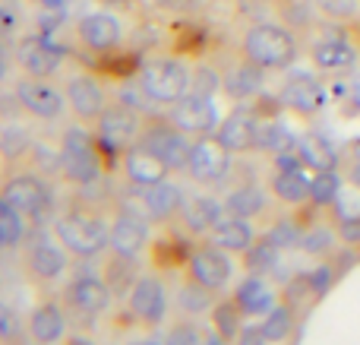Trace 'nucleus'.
Returning a JSON list of instances; mask_svg holds the SVG:
<instances>
[{
	"label": "nucleus",
	"mask_w": 360,
	"mask_h": 345,
	"mask_svg": "<svg viewBox=\"0 0 360 345\" xmlns=\"http://www.w3.org/2000/svg\"><path fill=\"white\" fill-rule=\"evenodd\" d=\"M165 345H205V336L193 320H177L165 336Z\"/></svg>",
	"instance_id": "43"
},
{
	"label": "nucleus",
	"mask_w": 360,
	"mask_h": 345,
	"mask_svg": "<svg viewBox=\"0 0 360 345\" xmlns=\"http://www.w3.org/2000/svg\"><path fill=\"white\" fill-rule=\"evenodd\" d=\"M234 301L240 304L243 317H266L281 298H278L275 285L269 282L266 276H253V272H247V279L234 289Z\"/></svg>",
	"instance_id": "28"
},
{
	"label": "nucleus",
	"mask_w": 360,
	"mask_h": 345,
	"mask_svg": "<svg viewBox=\"0 0 360 345\" xmlns=\"http://www.w3.org/2000/svg\"><path fill=\"white\" fill-rule=\"evenodd\" d=\"M262 82H266V70L256 67L253 61L237 51L231 61L221 63V92L228 95L231 101H253L262 95Z\"/></svg>",
	"instance_id": "20"
},
{
	"label": "nucleus",
	"mask_w": 360,
	"mask_h": 345,
	"mask_svg": "<svg viewBox=\"0 0 360 345\" xmlns=\"http://www.w3.org/2000/svg\"><path fill=\"white\" fill-rule=\"evenodd\" d=\"M190 92L215 99V95L221 92V67H215V63H209V61H199L196 67H193V89Z\"/></svg>",
	"instance_id": "42"
},
{
	"label": "nucleus",
	"mask_w": 360,
	"mask_h": 345,
	"mask_svg": "<svg viewBox=\"0 0 360 345\" xmlns=\"http://www.w3.org/2000/svg\"><path fill=\"white\" fill-rule=\"evenodd\" d=\"M127 317L143 330H155L168 317V289L158 272H143L133 291L127 295Z\"/></svg>",
	"instance_id": "10"
},
{
	"label": "nucleus",
	"mask_w": 360,
	"mask_h": 345,
	"mask_svg": "<svg viewBox=\"0 0 360 345\" xmlns=\"http://www.w3.org/2000/svg\"><path fill=\"white\" fill-rule=\"evenodd\" d=\"M269 190L259 187V184H237L234 190H228V196H224V213L228 215H237V219H259V215H266L269 209Z\"/></svg>",
	"instance_id": "32"
},
{
	"label": "nucleus",
	"mask_w": 360,
	"mask_h": 345,
	"mask_svg": "<svg viewBox=\"0 0 360 345\" xmlns=\"http://www.w3.org/2000/svg\"><path fill=\"white\" fill-rule=\"evenodd\" d=\"M16 67L22 76H35V80H54L57 70L63 63V54L41 35H25L16 42Z\"/></svg>",
	"instance_id": "21"
},
{
	"label": "nucleus",
	"mask_w": 360,
	"mask_h": 345,
	"mask_svg": "<svg viewBox=\"0 0 360 345\" xmlns=\"http://www.w3.org/2000/svg\"><path fill=\"white\" fill-rule=\"evenodd\" d=\"M73 38L82 51L89 54H111L124 44L127 29L120 23V16L108 10H92V13H82L73 25Z\"/></svg>",
	"instance_id": "11"
},
{
	"label": "nucleus",
	"mask_w": 360,
	"mask_h": 345,
	"mask_svg": "<svg viewBox=\"0 0 360 345\" xmlns=\"http://www.w3.org/2000/svg\"><path fill=\"white\" fill-rule=\"evenodd\" d=\"M278 105L288 108V111H294V114H300V118H313V114L323 111V105H326V89L316 76L291 73L278 92Z\"/></svg>",
	"instance_id": "24"
},
{
	"label": "nucleus",
	"mask_w": 360,
	"mask_h": 345,
	"mask_svg": "<svg viewBox=\"0 0 360 345\" xmlns=\"http://www.w3.org/2000/svg\"><path fill=\"white\" fill-rule=\"evenodd\" d=\"M136 143H143L158 158H165L171 165V171H186L193 143L186 139V133L180 127H174V120L168 114L165 118H143V130H139Z\"/></svg>",
	"instance_id": "9"
},
{
	"label": "nucleus",
	"mask_w": 360,
	"mask_h": 345,
	"mask_svg": "<svg viewBox=\"0 0 360 345\" xmlns=\"http://www.w3.org/2000/svg\"><path fill=\"white\" fill-rule=\"evenodd\" d=\"M193 89V70L174 54H155L139 63V92L155 105L171 108Z\"/></svg>",
	"instance_id": "4"
},
{
	"label": "nucleus",
	"mask_w": 360,
	"mask_h": 345,
	"mask_svg": "<svg viewBox=\"0 0 360 345\" xmlns=\"http://www.w3.org/2000/svg\"><path fill=\"white\" fill-rule=\"evenodd\" d=\"M120 168H124L127 184H133V187H152V184L168 181V175H174L171 165L165 158H158L152 149H146L143 143H133L120 156Z\"/></svg>",
	"instance_id": "25"
},
{
	"label": "nucleus",
	"mask_w": 360,
	"mask_h": 345,
	"mask_svg": "<svg viewBox=\"0 0 360 345\" xmlns=\"http://www.w3.org/2000/svg\"><path fill=\"white\" fill-rule=\"evenodd\" d=\"M95 137L101 139L108 156H124L133 143L139 139L143 130V118L136 114V108L127 101H108V108L101 111V118L95 120Z\"/></svg>",
	"instance_id": "8"
},
{
	"label": "nucleus",
	"mask_w": 360,
	"mask_h": 345,
	"mask_svg": "<svg viewBox=\"0 0 360 345\" xmlns=\"http://www.w3.org/2000/svg\"><path fill=\"white\" fill-rule=\"evenodd\" d=\"M13 25H16V19H13V13L6 10L4 4H0V35H10Z\"/></svg>",
	"instance_id": "47"
},
{
	"label": "nucleus",
	"mask_w": 360,
	"mask_h": 345,
	"mask_svg": "<svg viewBox=\"0 0 360 345\" xmlns=\"http://www.w3.org/2000/svg\"><path fill=\"white\" fill-rule=\"evenodd\" d=\"M294 327H297V317H294V308L288 301H278L259 323V330H262V336H266L269 345L288 342L291 333H294Z\"/></svg>",
	"instance_id": "35"
},
{
	"label": "nucleus",
	"mask_w": 360,
	"mask_h": 345,
	"mask_svg": "<svg viewBox=\"0 0 360 345\" xmlns=\"http://www.w3.org/2000/svg\"><path fill=\"white\" fill-rule=\"evenodd\" d=\"M278 251H281V247L275 244V241H269L266 234H259V238H256V244L250 247L247 253H240V257H243V270L253 272V276H269V272L275 270V263H278Z\"/></svg>",
	"instance_id": "38"
},
{
	"label": "nucleus",
	"mask_w": 360,
	"mask_h": 345,
	"mask_svg": "<svg viewBox=\"0 0 360 345\" xmlns=\"http://www.w3.org/2000/svg\"><path fill=\"white\" fill-rule=\"evenodd\" d=\"M101 4H130V0H101Z\"/></svg>",
	"instance_id": "54"
},
{
	"label": "nucleus",
	"mask_w": 360,
	"mask_h": 345,
	"mask_svg": "<svg viewBox=\"0 0 360 345\" xmlns=\"http://www.w3.org/2000/svg\"><path fill=\"white\" fill-rule=\"evenodd\" d=\"M16 101L38 120H57L67 111V92L57 89L51 80H35V76H19L13 86Z\"/></svg>",
	"instance_id": "15"
},
{
	"label": "nucleus",
	"mask_w": 360,
	"mask_h": 345,
	"mask_svg": "<svg viewBox=\"0 0 360 345\" xmlns=\"http://www.w3.org/2000/svg\"><path fill=\"white\" fill-rule=\"evenodd\" d=\"M209 317H212V330H215V336H221V339H228V342H237V336L243 333V310H240V304L234 301V295L231 298H218L215 301V308L209 310Z\"/></svg>",
	"instance_id": "33"
},
{
	"label": "nucleus",
	"mask_w": 360,
	"mask_h": 345,
	"mask_svg": "<svg viewBox=\"0 0 360 345\" xmlns=\"http://www.w3.org/2000/svg\"><path fill=\"white\" fill-rule=\"evenodd\" d=\"M215 301H218V291L205 289V285H199L196 279L184 276V285L177 289V304H180L184 314H190V317L193 314H205V310L215 308Z\"/></svg>",
	"instance_id": "37"
},
{
	"label": "nucleus",
	"mask_w": 360,
	"mask_h": 345,
	"mask_svg": "<svg viewBox=\"0 0 360 345\" xmlns=\"http://www.w3.org/2000/svg\"><path fill=\"white\" fill-rule=\"evenodd\" d=\"M25 336L32 345H54L67 336V308L63 301L44 298L25 317Z\"/></svg>",
	"instance_id": "23"
},
{
	"label": "nucleus",
	"mask_w": 360,
	"mask_h": 345,
	"mask_svg": "<svg viewBox=\"0 0 360 345\" xmlns=\"http://www.w3.org/2000/svg\"><path fill=\"white\" fill-rule=\"evenodd\" d=\"M338 171H342V177L351 184V187L360 190V158H345L342 156V165H338Z\"/></svg>",
	"instance_id": "46"
},
{
	"label": "nucleus",
	"mask_w": 360,
	"mask_h": 345,
	"mask_svg": "<svg viewBox=\"0 0 360 345\" xmlns=\"http://www.w3.org/2000/svg\"><path fill=\"white\" fill-rule=\"evenodd\" d=\"M63 4H67V0H38V6H44V10H60Z\"/></svg>",
	"instance_id": "50"
},
{
	"label": "nucleus",
	"mask_w": 360,
	"mask_h": 345,
	"mask_svg": "<svg viewBox=\"0 0 360 345\" xmlns=\"http://www.w3.org/2000/svg\"><path fill=\"white\" fill-rule=\"evenodd\" d=\"M6 73H10V63H6V57L0 54V80H6Z\"/></svg>",
	"instance_id": "52"
},
{
	"label": "nucleus",
	"mask_w": 360,
	"mask_h": 345,
	"mask_svg": "<svg viewBox=\"0 0 360 345\" xmlns=\"http://www.w3.org/2000/svg\"><path fill=\"white\" fill-rule=\"evenodd\" d=\"M184 190L171 181H162V184H152V187H133L130 184V194L120 196L117 206L120 209H133V213L146 215L149 222H174L184 209Z\"/></svg>",
	"instance_id": "7"
},
{
	"label": "nucleus",
	"mask_w": 360,
	"mask_h": 345,
	"mask_svg": "<svg viewBox=\"0 0 360 345\" xmlns=\"http://www.w3.org/2000/svg\"><path fill=\"white\" fill-rule=\"evenodd\" d=\"M22 4H38V0H22Z\"/></svg>",
	"instance_id": "57"
},
{
	"label": "nucleus",
	"mask_w": 360,
	"mask_h": 345,
	"mask_svg": "<svg viewBox=\"0 0 360 345\" xmlns=\"http://www.w3.org/2000/svg\"><path fill=\"white\" fill-rule=\"evenodd\" d=\"M152 244V232H149V219L133 209H120L111 222V238H108V251L114 253H127V257H139L146 247Z\"/></svg>",
	"instance_id": "22"
},
{
	"label": "nucleus",
	"mask_w": 360,
	"mask_h": 345,
	"mask_svg": "<svg viewBox=\"0 0 360 345\" xmlns=\"http://www.w3.org/2000/svg\"><path fill=\"white\" fill-rule=\"evenodd\" d=\"M70 266V251L57 241V234H35L25 238L22 247V272L32 285H51L67 272Z\"/></svg>",
	"instance_id": "6"
},
{
	"label": "nucleus",
	"mask_w": 360,
	"mask_h": 345,
	"mask_svg": "<svg viewBox=\"0 0 360 345\" xmlns=\"http://www.w3.org/2000/svg\"><path fill=\"white\" fill-rule=\"evenodd\" d=\"M60 301H63V308H67V314L82 317V320H95V317H101L108 308H111L114 295L101 276L82 272V276H73L67 285H63Z\"/></svg>",
	"instance_id": "12"
},
{
	"label": "nucleus",
	"mask_w": 360,
	"mask_h": 345,
	"mask_svg": "<svg viewBox=\"0 0 360 345\" xmlns=\"http://www.w3.org/2000/svg\"><path fill=\"white\" fill-rule=\"evenodd\" d=\"M54 234H57V241L70 251V257L92 260V257H98L101 251H108L111 225L105 222L101 209L82 206V203L73 200L54 219Z\"/></svg>",
	"instance_id": "3"
},
{
	"label": "nucleus",
	"mask_w": 360,
	"mask_h": 345,
	"mask_svg": "<svg viewBox=\"0 0 360 345\" xmlns=\"http://www.w3.org/2000/svg\"><path fill=\"white\" fill-rule=\"evenodd\" d=\"M259 127H262V114L256 111L253 101H247V105H237L234 111L218 124L215 137L221 139L234 156H243V152L259 149Z\"/></svg>",
	"instance_id": "17"
},
{
	"label": "nucleus",
	"mask_w": 360,
	"mask_h": 345,
	"mask_svg": "<svg viewBox=\"0 0 360 345\" xmlns=\"http://www.w3.org/2000/svg\"><path fill=\"white\" fill-rule=\"evenodd\" d=\"M63 92H67V105L73 111V118L79 124H95L101 118V111L108 108V92L105 82L95 73H76L63 82Z\"/></svg>",
	"instance_id": "18"
},
{
	"label": "nucleus",
	"mask_w": 360,
	"mask_h": 345,
	"mask_svg": "<svg viewBox=\"0 0 360 345\" xmlns=\"http://www.w3.org/2000/svg\"><path fill=\"white\" fill-rule=\"evenodd\" d=\"M310 63L316 73L323 76H345L357 67L360 61V44L348 35V29H338L335 35H319L310 44Z\"/></svg>",
	"instance_id": "13"
},
{
	"label": "nucleus",
	"mask_w": 360,
	"mask_h": 345,
	"mask_svg": "<svg viewBox=\"0 0 360 345\" xmlns=\"http://www.w3.org/2000/svg\"><path fill=\"white\" fill-rule=\"evenodd\" d=\"M168 118L174 120V127L186 133V137H205V133H215L218 130V108L215 99L209 95H199V92H186L180 101L168 108Z\"/></svg>",
	"instance_id": "19"
},
{
	"label": "nucleus",
	"mask_w": 360,
	"mask_h": 345,
	"mask_svg": "<svg viewBox=\"0 0 360 345\" xmlns=\"http://www.w3.org/2000/svg\"><path fill=\"white\" fill-rule=\"evenodd\" d=\"M345 158H360V137L345 146Z\"/></svg>",
	"instance_id": "49"
},
{
	"label": "nucleus",
	"mask_w": 360,
	"mask_h": 345,
	"mask_svg": "<svg viewBox=\"0 0 360 345\" xmlns=\"http://www.w3.org/2000/svg\"><path fill=\"white\" fill-rule=\"evenodd\" d=\"M205 345H234V342H228V339H221V336H205Z\"/></svg>",
	"instance_id": "51"
},
{
	"label": "nucleus",
	"mask_w": 360,
	"mask_h": 345,
	"mask_svg": "<svg viewBox=\"0 0 360 345\" xmlns=\"http://www.w3.org/2000/svg\"><path fill=\"white\" fill-rule=\"evenodd\" d=\"M313 13L335 29H351L360 23V0H310Z\"/></svg>",
	"instance_id": "34"
},
{
	"label": "nucleus",
	"mask_w": 360,
	"mask_h": 345,
	"mask_svg": "<svg viewBox=\"0 0 360 345\" xmlns=\"http://www.w3.org/2000/svg\"><path fill=\"white\" fill-rule=\"evenodd\" d=\"M35 149L32 146V133L25 127H19V120H10V124L0 127V158L4 162H22L29 152Z\"/></svg>",
	"instance_id": "36"
},
{
	"label": "nucleus",
	"mask_w": 360,
	"mask_h": 345,
	"mask_svg": "<svg viewBox=\"0 0 360 345\" xmlns=\"http://www.w3.org/2000/svg\"><path fill=\"white\" fill-rule=\"evenodd\" d=\"M60 168L57 175L63 181L76 184V187H86V184H95L105 177V171L114 168L111 156L105 152L101 139L95 137V127L86 130V127H67L60 133Z\"/></svg>",
	"instance_id": "2"
},
{
	"label": "nucleus",
	"mask_w": 360,
	"mask_h": 345,
	"mask_svg": "<svg viewBox=\"0 0 360 345\" xmlns=\"http://www.w3.org/2000/svg\"><path fill=\"white\" fill-rule=\"evenodd\" d=\"M231 156L234 152L215 137V133H205V137L193 139L190 149V162H186V175L196 184H221L231 175Z\"/></svg>",
	"instance_id": "14"
},
{
	"label": "nucleus",
	"mask_w": 360,
	"mask_h": 345,
	"mask_svg": "<svg viewBox=\"0 0 360 345\" xmlns=\"http://www.w3.org/2000/svg\"><path fill=\"white\" fill-rule=\"evenodd\" d=\"M247 61H253L256 67H262L266 73H281V70H291L300 57V38L291 25L281 23H253L243 29L240 44H237Z\"/></svg>",
	"instance_id": "1"
},
{
	"label": "nucleus",
	"mask_w": 360,
	"mask_h": 345,
	"mask_svg": "<svg viewBox=\"0 0 360 345\" xmlns=\"http://www.w3.org/2000/svg\"><path fill=\"white\" fill-rule=\"evenodd\" d=\"M143 270H139V257H127V253H108L101 263V279L108 282L114 301H127V295L133 291V285L139 282Z\"/></svg>",
	"instance_id": "30"
},
{
	"label": "nucleus",
	"mask_w": 360,
	"mask_h": 345,
	"mask_svg": "<svg viewBox=\"0 0 360 345\" xmlns=\"http://www.w3.org/2000/svg\"><path fill=\"white\" fill-rule=\"evenodd\" d=\"M0 196L25 219H38L51 203V187L38 171L29 168H6L0 175Z\"/></svg>",
	"instance_id": "5"
},
{
	"label": "nucleus",
	"mask_w": 360,
	"mask_h": 345,
	"mask_svg": "<svg viewBox=\"0 0 360 345\" xmlns=\"http://www.w3.org/2000/svg\"><path fill=\"white\" fill-rule=\"evenodd\" d=\"M127 345H165V342H155V339H133V342H127Z\"/></svg>",
	"instance_id": "53"
},
{
	"label": "nucleus",
	"mask_w": 360,
	"mask_h": 345,
	"mask_svg": "<svg viewBox=\"0 0 360 345\" xmlns=\"http://www.w3.org/2000/svg\"><path fill=\"white\" fill-rule=\"evenodd\" d=\"M19 336H22V327H19L16 310L0 301V345H19Z\"/></svg>",
	"instance_id": "44"
},
{
	"label": "nucleus",
	"mask_w": 360,
	"mask_h": 345,
	"mask_svg": "<svg viewBox=\"0 0 360 345\" xmlns=\"http://www.w3.org/2000/svg\"><path fill=\"white\" fill-rule=\"evenodd\" d=\"M177 4H196V0H177Z\"/></svg>",
	"instance_id": "56"
},
{
	"label": "nucleus",
	"mask_w": 360,
	"mask_h": 345,
	"mask_svg": "<svg viewBox=\"0 0 360 345\" xmlns=\"http://www.w3.org/2000/svg\"><path fill=\"white\" fill-rule=\"evenodd\" d=\"M231 272H234V263H231L228 251H221V247L212 244V241L193 244V253H190V260H186L184 276L196 279L199 285H205V289H212V291H221V289H228Z\"/></svg>",
	"instance_id": "16"
},
{
	"label": "nucleus",
	"mask_w": 360,
	"mask_h": 345,
	"mask_svg": "<svg viewBox=\"0 0 360 345\" xmlns=\"http://www.w3.org/2000/svg\"><path fill=\"white\" fill-rule=\"evenodd\" d=\"M316 175V168L304 165V168H275V175L269 177V194L275 203L288 209H300L310 203V181Z\"/></svg>",
	"instance_id": "26"
},
{
	"label": "nucleus",
	"mask_w": 360,
	"mask_h": 345,
	"mask_svg": "<svg viewBox=\"0 0 360 345\" xmlns=\"http://www.w3.org/2000/svg\"><path fill=\"white\" fill-rule=\"evenodd\" d=\"M186 238L193 234H168L165 232L162 238H155L149 244V257H152V266L158 272H184L186 270V260L193 253V244Z\"/></svg>",
	"instance_id": "31"
},
{
	"label": "nucleus",
	"mask_w": 360,
	"mask_h": 345,
	"mask_svg": "<svg viewBox=\"0 0 360 345\" xmlns=\"http://www.w3.org/2000/svg\"><path fill=\"white\" fill-rule=\"evenodd\" d=\"M342 187H345L342 171H316L310 181V203L316 209H329L338 200Z\"/></svg>",
	"instance_id": "40"
},
{
	"label": "nucleus",
	"mask_w": 360,
	"mask_h": 345,
	"mask_svg": "<svg viewBox=\"0 0 360 345\" xmlns=\"http://www.w3.org/2000/svg\"><path fill=\"white\" fill-rule=\"evenodd\" d=\"M297 152H300V158L316 171H338V165H342V158L332 152V146L323 143L319 137H300Z\"/></svg>",
	"instance_id": "39"
},
{
	"label": "nucleus",
	"mask_w": 360,
	"mask_h": 345,
	"mask_svg": "<svg viewBox=\"0 0 360 345\" xmlns=\"http://www.w3.org/2000/svg\"><path fill=\"white\" fill-rule=\"evenodd\" d=\"M266 4H281L285 6V4H291V0H266Z\"/></svg>",
	"instance_id": "55"
},
{
	"label": "nucleus",
	"mask_w": 360,
	"mask_h": 345,
	"mask_svg": "<svg viewBox=\"0 0 360 345\" xmlns=\"http://www.w3.org/2000/svg\"><path fill=\"white\" fill-rule=\"evenodd\" d=\"M335 232H338V244L351 247V251H360V213L351 215V219L335 222Z\"/></svg>",
	"instance_id": "45"
},
{
	"label": "nucleus",
	"mask_w": 360,
	"mask_h": 345,
	"mask_svg": "<svg viewBox=\"0 0 360 345\" xmlns=\"http://www.w3.org/2000/svg\"><path fill=\"white\" fill-rule=\"evenodd\" d=\"M25 241V215H19L10 203L0 196V251L22 244Z\"/></svg>",
	"instance_id": "41"
},
{
	"label": "nucleus",
	"mask_w": 360,
	"mask_h": 345,
	"mask_svg": "<svg viewBox=\"0 0 360 345\" xmlns=\"http://www.w3.org/2000/svg\"><path fill=\"white\" fill-rule=\"evenodd\" d=\"M221 215H224V203L221 200L205 196V194H196V196H190V200H184V209H180L177 222L184 225L186 234H209Z\"/></svg>",
	"instance_id": "29"
},
{
	"label": "nucleus",
	"mask_w": 360,
	"mask_h": 345,
	"mask_svg": "<svg viewBox=\"0 0 360 345\" xmlns=\"http://www.w3.org/2000/svg\"><path fill=\"white\" fill-rule=\"evenodd\" d=\"M205 238H209L212 244H218L221 251H228V253H247L250 247L256 244L259 232H256V225L250 219H237V215L224 213Z\"/></svg>",
	"instance_id": "27"
},
{
	"label": "nucleus",
	"mask_w": 360,
	"mask_h": 345,
	"mask_svg": "<svg viewBox=\"0 0 360 345\" xmlns=\"http://www.w3.org/2000/svg\"><path fill=\"white\" fill-rule=\"evenodd\" d=\"M60 345H95L89 336H79V333H70V336H63Z\"/></svg>",
	"instance_id": "48"
}]
</instances>
